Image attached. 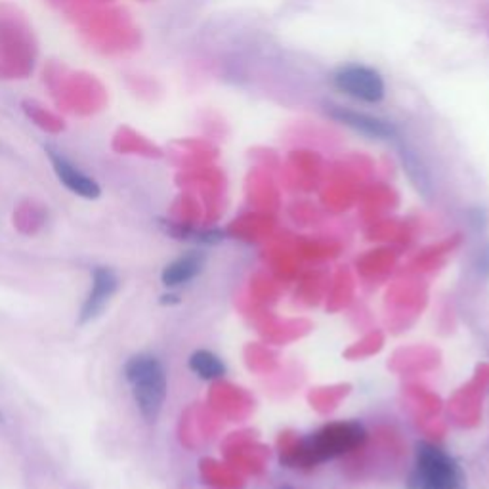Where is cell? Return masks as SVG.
Wrapping results in <instances>:
<instances>
[{"label": "cell", "instance_id": "obj_1", "mask_svg": "<svg viewBox=\"0 0 489 489\" xmlns=\"http://www.w3.org/2000/svg\"><path fill=\"white\" fill-rule=\"evenodd\" d=\"M367 440L366 426L358 421H343L323 426L318 432L304 438L293 454L285 459L295 467L312 469L321 462L352 454Z\"/></svg>", "mask_w": 489, "mask_h": 489}, {"label": "cell", "instance_id": "obj_2", "mask_svg": "<svg viewBox=\"0 0 489 489\" xmlns=\"http://www.w3.org/2000/svg\"><path fill=\"white\" fill-rule=\"evenodd\" d=\"M407 489H465V474L446 449L419 442Z\"/></svg>", "mask_w": 489, "mask_h": 489}, {"label": "cell", "instance_id": "obj_3", "mask_svg": "<svg viewBox=\"0 0 489 489\" xmlns=\"http://www.w3.org/2000/svg\"><path fill=\"white\" fill-rule=\"evenodd\" d=\"M124 375L132 386L138 409L147 421H155L167 396V373L162 363L149 354L134 356L124 367Z\"/></svg>", "mask_w": 489, "mask_h": 489}, {"label": "cell", "instance_id": "obj_4", "mask_svg": "<svg viewBox=\"0 0 489 489\" xmlns=\"http://www.w3.org/2000/svg\"><path fill=\"white\" fill-rule=\"evenodd\" d=\"M335 91L367 106H379L386 98V83L383 75L369 66L346 64L331 75Z\"/></svg>", "mask_w": 489, "mask_h": 489}, {"label": "cell", "instance_id": "obj_5", "mask_svg": "<svg viewBox=\"0 0 489 489\" xmlns=\"http://www.w3.org/2000/svg\"><path fill=\"white\" fill-rule=\"evenodd\" d=\"M325 111H327V115L333 121L344 124V127L352 129L361 136L371 138V140H398L399 138L396 122L388 119L375 117V115H369V113L350 109L344 106H336V104H325Z\"/></svg>", "mask_w": 489, "mask_h": 489}, {"label": "cell", "instance_id": "obj_6", "mask_svg": "<svg viewBox=\"0 0 489 489\" xmlns=\"http://www.w3.org/2000/svg\"><path fill=\"white\" fill-rule=\"evenodd\" d=\"M48 157L52 161V167L58 174L59 182L64 184L67 190L84 199H96L99 195V185L91 177H86L81 169L75 167L66 155L54 152V149H48Z\"/></svg>", "mask_w": 489, "mask_h": 489}, {"label": "cell", "instance_id": "obj_7", "mask_svg": "<svg viewBox=\"0 0 489 489\" xmlns=\"http://www.w3.org/2000/svg\"><path fill=\"white\" fill-rule=\"evenodd\" d=\"M117 275L109 268H96L92 275V291L83 306V321L96 318L107 300L117 291Z\"/></svg>", "mask_w": 489, "mask_h": 489}, {"label": "cell", "instance_id": "obj_8", "mask_svg": "<svg viewBox=\"0 0 489 489\" xmlns=\"http://www.w3.org/2000/svg\"><path fill=\"white\" fill-rule=\"evenodd\" d=\"M205 266V256L201 253H187L162 270L161 280L167 287H180L193 281Z\"/></svg>", "mask_w": 489, "mask_h": 489}, {"label": "cell", "instance_id": "obj_9", "mask_svg": "<svg viewBox=\"0 0 489 489\" xmlns=\"http://www.w3.org/2000/svg\"><path fill=\"white\" fill-rule=\"evenodd\" d=\"M187 366L203 381H217L225 375L224 361L217 354L209 352V350H197V352L190 356Z\"/></svg>", "mask_w": 489, "mask_h": 489}, {"label": "cell", "instance_id": "obj_10", "mask_svg": "<svg viewBox=\"0 0 489 489\" xmlns=\"http://www.w3.org/2000/svg\"><path fill=\"white\" fill-rule=\"evenodd\" d=\"M469 224L472 225V228L476 232H485L487 228V215H485V210L480 209V207H476V209H470L469 210Z\"/></svg>", "mask_w": 489, "mask_h": 489}, {"label": "cell", "instance_id": "obj_11", "mask_svg": "<svg viewBox=\"0 0 489 489\" xmlns=\"http://www.w3.org/2000/svg\"><path fill=\"white\" fill-rule=\"evenodd\" d=\"M474 268L482 278H489V245H484L474 258Z\"/></svg>", "mask_w": 489, "mask_h": 489}, {"label": "cell", "instance_id": "obj_12", "mask_svg": "<svg viewBox=\"0 0 489 489\" xmlns=\"http://www.w3.org/2000/svg\"><path fill=\"white\" fill-rule=\"evenodd\" d=\"M281 489H293V487H291V485H283Z\"/></svg>", "mask_w": 489, "mask_h": 489}]
</instances>
